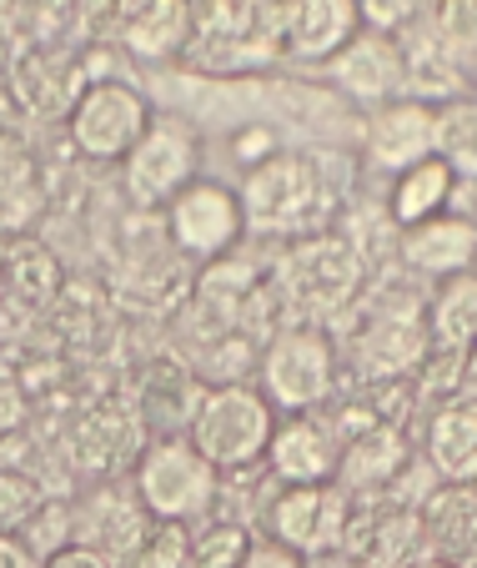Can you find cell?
<instances>
[{
	"label": "cell",
	"instance_id": "6da1fadb",
	"mask_svg": "<svg viewBox=\"0 0 477 568\" xmlns=\"http://www.w3.org/2000/svg\"><path fill=\"white\" fill-rule=\"evenodd\" d=\"M276 428V408L262 397V387L252 383H216L212 393H202L196 413H191L186 443L212 463L216 473L252 468L266 458V443Z\"/></svg>",
	"mask_w": 477,
	"mask_h": 568
},
{
	"label": "cell",
	"instance_id": "7a4b0ae2",
	"mask_svg": "<svg viewBox=\"0 0 477 568\" xmlns=\"http://www.w3.org/2000/svg\"><path fill=\"white\" fill-rule=\"evenodd\" d=\"M222 488V473L191 448L186 438H156L141 448L136 473H131V494L151 524H181L206 518Z\"/></svg>",
	"mask_w": 477,
	"mask_h": 568
},
{
	"label": "cell",
	"instance_id": "3957f363",
	"mask_svg": "<svg viewBox=\"0 0 477 568\" xmlns=\"http://www.w3.org/2000/svg\"><path fill=\"white\" fill-rule=\"evenodd\" d=\"M337 387V347L322 327H286L262 353V397L286 413H317Z\"/></svg>",
	"mask_w": 477,
	"mask_h": 568
},
{
	"label": "cell",
	"instance_id": "277c9868",
	"mask_svg": "<svg viewBox=\"0 0 477 568\" xmlns=\"http://www.w3.org/2000/svg\"><path fill=\"white\" fill-rule=\"evenodd\" d=\"M236 206H242V222L252 232H276V236L297 232L322 206V176L297 151H272V156L256 161L252 172H246Z\"/></svg>",
	"mask_w": 477,
	"mask_h": 568
},
{
	"label": "cell",
	"instance_id": "5b68a950",
	"mask_svg": "<svg viewBox=\"0 0 477 568\" xmlns=\"http://www.w3.org/2000/svg\"><path fill=\"white\" fill-rule=\"evenodd\" d=\"M196 166H202V141L176 116H151L136 146L121 156L126 196L136 206H166L181 186L196 182Z\"/></svg>",
	"mask_w": 477,
	"mask_h": 568
},
{
	"label": "cell",
	"instance_id": "8992f818",
	"mask_svg": "<svg viewBox=\"0 0 477 568\" xmlns=\"http://www.w3.org/2000/svg\"><path fill=\"white\" fill-rule=\"evenodd\" d=\"M352 524V498L337 483H286L266 508V528L272 544H282L297 558H322L337 544H347Z\"/></svg>",
	"mask_w": 477,
	"mask_h": 568
},
{
	"label": "cell",
	"instance_id": "52a82bcc",
	"mask_svg": "<svg viewBox=\"0 0 477 568\" xmlns=\"http://www.w3.org/2000/svg\"><path fill=\"white\" fill-rule=\"evenodd\" d=\"M151 116H156V111L146 106V97H141L136 87H126V81H95V87H85L81 97H75L65 126H71V141L81 156L121 161L136 146V136L146 131Z\"/></svg>",
	"mask_w": 477,
	"mask_h": 568
},
{
	"label": "cell",
	"instance_id": "ba28073f",
	"mask_svg": "<svg viewBox=\"0 0 477 568\" xmlns=\"http://www.w3.org/2000/svg\"><path fill=\"white\" fill-rule=\"evenodd\" d=\"M246 222H242V206H236V192L222 182L196 176V182L181 186L166 202V236L176 242V252H186L196 262L232 257Z\"/></svg>",
	"mask_w": 477,
	"mask_h": 568
},
{
	"label": "cell",
	"instance_id": "9c48e42d",
	"mask_svg": "<svg viewBox=\"0 0 477 568\" xmlns=\"http://www.w3.org/2000/svg\"><path fill=\"white\" fill-rule=\"evenodd\" d=\"M286 297L307 312H337L352 302V292L362 287V257L337 242V236H312L286 252Z\"/></svg>",
	"mask_w": 477,
	"mask_h": 568
},
{
	"label": "cell",
	"instance_id": "30bf717a",
	"mask_svg": "<svg viewBox=\"0 0 477 568\" xmlns=\"http://www.w3.org/2000/svg\"><path fill=\"white\" fill-rule=\"evenodd\" d=\"M332 81L357 101H377V106L397 101L407 87V65H403L397 36L357 31L337 55H332Z\"/></svg>",
	"mask_w": 477,
	"mask_h": 568
},
{
	"label": "cell",
	"instance_id": "8fae6325",
	"mask_svg": "<svg viewBox=\"0 0 477 568\" xmlns=\"http://www.w3.org/2000/svg\"><path fill=\"white\" fill-rule=\"evenodd\" d=\"M413 463V448L407 438L393 428V423H367L362 433H352L337 453V468H332V483H337L347 498L377 494L387 483H397Z\"/></svg>",
	"mask_w": 477,
	"mask_h": 568
},
{
	"label": "cell",
	"instance_id": "7c38bea8",
	"mask_svg": "<svg viewBox=\"0 0 477 568\" xmlns=\"http://www.w3.org/2000/svg\"><path fill=\"white\" fill-rule=\"evenodd\" d=\"M81 524H71L81 538H71V544H85L95 548L101 558H111V564H126L131 548L146 538L151 518L141 514L136 494L131 488H121V483H95V494L81 504Z\"/></svg>",
	"mask_w": 477,
	"mask_h": 568
},
{
	"label": "cell",
	"instance_id": "4fadbf2b",
	"mask_svg": "<svg viewBox=\"0 0 477 568\" xmlns=\"http://www.w3.org/2000/svg\"><path fill=\"white\" fill-rule=\"evenodd\" d=\"M433 101L417 97H397L387 106H377L367 126V161L377 172H407L413 161L433 156Z\"/></svg>",
	"mask_w": 477,
	"mask_h": 568
},
{
	"label": "cell",
	"instance_id": "5bb4252c",
	"mask_svg": "<svg viewBox=\"0 0 477 568\" xmlns=\"http://www.w3.org/2000/svg\"><path fill=\"white\" fill-rule=\"evenodd\" d=\"M337 433L327 423H317L312 413H292V418H276L272 443H266V463L282 483H332L337 468Z\"/></svg>",
	"mask_w": 477,
	"mask_h": 568
},
{
	"label": "cell",
	"instance_id": "9a60e30c",
	"mask_svg": "<svg viewBox=\"0 0 477 568\" xmlns=\"http://www.w3.org/2000/svg\"><path fill=\"white\" fill-rule=\"evenodd\" d=\"M473 257H477L473 216L437 212L403 232V262L413 272H423V277H437V282L463 277V272H473Z\"/></svg>",
	"mask_w": 477,
	"mask_h": 568
},
{
	"label": "cell",
	"instance_id": "2e32d148",
	"mask_svg": "<svg viewBox=\"0 0 477 568\" xmlns=\"http://www.w3.org/2000/svg\"><path fill=\"white\" fill-rule=\"evenodd\" d=\"M362 31L352 0H292L282 21V41L297 61H332Z\"/></svg>",
	"mask_w": 477,
	"mask_h": 568
},
{
	"label": "cell",
	"instance_id": "e0dca14e",
	"mask_svg": "<svg viewBox=\"0 0 477 568\" xmlns=\"http://www.w3.org/2000/svg\"><path fill=\"white\" fill-rule=\"evenodd\" d=\"M427 353V322L417 302H393L387 312L372 317V327L362 333V363L372 373H407V367H423Z\"/></svg>",
	"mask_w": 477,
	"mask_h": 568
},
{
	"label": "cell",
	"instance_id": "ac0fdd59",
	"mask_svg": "<svg viewBox=\"0 0 477 568\" xmlns=\"http://www.w3.org/2000/svg\"><path fill=\"white\" fill-rule=\"evenodd\" d=\"M473 524H477V498L473 483H447L417 514V534L433 544L437 564H467L473 558Z\"/></svg>",
	"mask_w": 477,
	"mask_h": 568
},
{
	"label": "cell",
	"instance_id": "d6986e66",
	"mask_svg": "<svg viewBox=\"0 0 477 568\" xmlns=\"http://www.w3.org/2000/svg\"><path fill=\"white\" fill-rule=\"evenodd\" d=\"M427 458L447 483L477 478V408L473 397H453L427 423Z\"/></svg>",
	"mask_w": 477,
	"mask_h": 568
},
{
	"label": "cell",
	"instance_id": "ffe728a7",
	"mask_svg": "<svg viewBox=\"0 0 477 568\" xmlns=\"http://www.w3.org/2000/svg\"><path fill=\"white\" fill-rule=\"evenodd\" d=\"M71 448L85 473H116L121 463L141 458V418H126L116 408H95L81 423Z\"/></svg>",
	"mask_w": 477,
	"mask_h": 568
},
{
	"label": "cell",
	"instance_id": "44dd1931",
	"mask_svg": "<svg viewBox=\"0 0 477 568\" xmlns=\"http://www.w3.org/2000/svg\"><path fill=\"white\" fill-rule=\"evenodd\" d=\"M61 287V267L35 242H6L0 247V302L6 307H45Z\"/></svg>",
	"mask_w": 477,
	"mask_h": 568
},
{
	"label": "cell",
	"instance_id": "7402d4cb",
	"mask_svg": "<svg viewBox=\"0 0 477 568\" xmlns=\"http://www.w3.org/2000/svg\"><path fill=\"white\" fill-rule=\"evenodd\" d=\"M423 322H427V343H433L443 357L473 353V337H477V282H473V272L447 277L443 292H437V302L423 312Z\"/></svg>",
	"mask_w": 477,
	"mask_h": 568
},
{
	"label": "cell",
	"instance_id": "603a6c76",
	"mask_svg": "<svg viewBox=\"0 0 477 568\" xmlns=\"http://www.w3.org/2000/svg\"><path fill=\"white\" fill-rule=\"evenodd\" d=\"M453 182H457V176L447 172V166H443L437 156L413 161L407 172H397L393 196H387V212H393V222L407 232V226H417V222H427V216L447 212V196H453Z\"/></svg>",
	"mask_w": 477,
	"mask_h": 568
},
{
	"label": "cell",
	"instance_id": "cb8c5ba5",
	"mask_svg": "<svg viewBox=\"0 0 477 568\" xmlns=\"http://www.w3.org/2000/svg\"><path fill=\"white\" fill-rule=\"evenodd\" d=\"M191 36V0H146L126 21V45L146 61H166Z\"/></svg>",
	"mask_w": 477,
	"mask_h": 568
},
{
	"label": "cell",
	"instance_id": "d4e9b609",
	"mask_svg": "<svg viewBox=\"0 0 477 568\" xmlns=\"http://www.w3.org/2000/svg\"><path fill=\"white\" fill-rule=\"evenodd\" d=\"M433 156L443 161L453 176H473L477 172V111L473 101H447L433 111Z\"/></svg>",
	"mask_w": 477,
	"mask_h": 568
},
{
	"label": "cell",
	"instance_id": "484cf974",
	"mask_svg": "<svg viewBox=\"0 0 477 568\" xmlns=\"http://www.w3.org/2000/svg\"><path fill=\"white\" fill-rule=\"evenodd\" d=\"M35 212V172L21 151L0 146V226L16 232Z\"/></svg>",
	"mask_w": 477,
	"mask_h": 568
},
{
	"label": "cell",
	"instance_id": "4316f807",
	"mask_svg": "<svg viewBox=\"0 0 477 568\" xmlns=\"http://www.w3.org/2000/svg\"><path fill=\"white\" fill-rule=\"evenodd\" d=\"M433 36H437V45L447 51V61H453L463 75H473V41H477L473 0H437Z\"/></svg>",
	"mask_w": 477,
	"mask_h": 568
},
{
	"label": "cell",
	"instance_id": "83f0119b",
	"mask_svg": "<svg viewBox=\"0 0 477 568\" xmlns=\"http://www.w3.org/2000/svg\"><path fill=\"white\" fill-rule=\"evenodd\" d=\"M41 514H45L41 483H35L31 473H11V468L0 473V538L31 528Z\"/></svg>",
	"mask_w": 477,
	"mask_h": 568
},
{
	"label": "cell",
	"instance_id": "f1b7e54d",
	"mask_svg": "<svg viewBox=\"0 0 477 568\" xmlns=\"http://www.w3.org/2000/svg\"><path fill=\"white\" fill-rule=\"evenodd\" d=\"M256 538L246 534L242 524H212L206 534L191 538V554H186V568H242L246 548Z\"/></svg>",
	"mask_w": 477,
	"mask_h": 568
},
{
	"label": "cell",
	"instance_id": "f546056e",
	"mask_svg": "<svg viewBox=\"0 0 477 568\" xmlns=\"http://www.w3.org/2000/svg\"><path fill=\"white\" fill-rule=\"evenodd\" d=\"M191 534L181 524H151L146 538L131 548L126 568H186Z\"/></svg>",
	"mask_w": 477,
	"mask_h": 568
},
{
	"label": "cell",
	"instance_id": "4dcf8cb0",
	"mask_svg": "<svg viewBox=\"0 0 477 568\" xmlns=\"http://www.w3.org/2000/svg\"><path fill=\"white\" fill-rule=\"evenodd\" d=\"M352 6H357L362 31H377V36L413 31L427 11V0H352Z\"/></svg>",
	"mask_w": 477,
	"mask_h": 568
},
{
	"label": "cell",
	"instance_id": "1f68e13d",
	"mask_svg": "<svg viewBox=\"0 0 477 568\" xmlns=\"http://www.w3.org/2000/svg\"><path fill=\"white\" fill-rule=\"evenodd\" d=\"M21 418H26V387H21V377H16V367L0 363V438Z\"/></svg>",
	"mask_w": 477,
	"mask_h": 568
},
{
	"label": "cell",
	"instance_id": "d6a6232c",
	"mask_svg": "<svg viewBox=\"0 0 477 568\" xmlns=\"http://www.w3.org/2000/svg\"><path fill=\"white\" fill-rule=\"evenodd\" d=\"M41 568H116V564L85 544H61V548H51V554H41Z\"/></svg>",
	"mask_w": 477,
	"mask_h": 568
},
{
	"label": "cell",
	"instance_id": "836d02e7",
	"mask_svg": "<svg viewBox=\"0 0 477 568\" xmlns=\"http://www.w3.org/2000/svg\"><path fill=\"white\" fill-rule=\"evenodd\" d=\"M242 568H307V558L286 554L282 544H252L242 558Z\"/></svg>",
	"mask_w": 477,
	"mask_h": 568
},
{
	"label": "cell",
	"instance_id": "e575fe53",
	"mask_svg": "<svg viewBox=\"0 0 477 568\" xmlns=\"http://www.w3.org/2000/svg\"><path fill=\"white\" fill-rule=\"evenodd\" d=\"M0 568H41V554L21 534H6L0 538Z\"/></svg>",
	"mask_w": 477,
	"mask_h": 568
},
{
	"label": "cell",
	"instance_id": "d590c367",
	"mask_svg": "<svg viewBox=\"0 0 477 568\" xmlns=\"http://www.w3.org/2000/svg\"><path fill=\"white\" fill-rule=\"evenodd\" d=\"M232 146H236V156H242V161H252V166H256V161H266V156H272V131H262V126H246L242 136L232 141Z\"/></svg>",
	"mask_w": 477,
	"mask_h": 568
},
{
	"label": "cell",
	"instance_id": "8d00e7d4",
	"mask_svg": "<svg viewBox=\"0 0 477 568\" xmlns=\"http://www.w3.org/2000/svg\"><path fill=\"white\" fill-rule=\"evenodd\" d=\"M413 568H447V564H413Z\"/></svg>",
	"mask_w": 477,
	"mask_h": 568
}]
</instances>
